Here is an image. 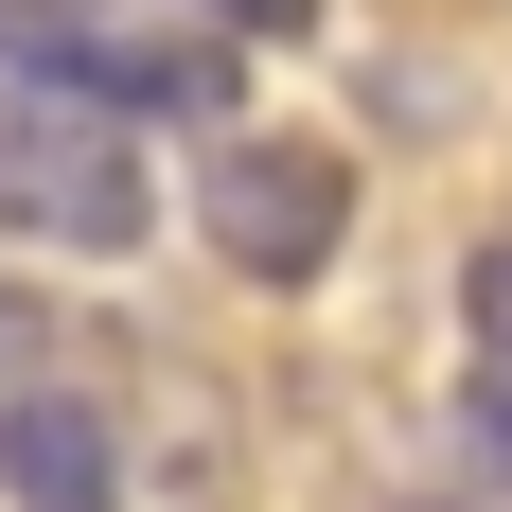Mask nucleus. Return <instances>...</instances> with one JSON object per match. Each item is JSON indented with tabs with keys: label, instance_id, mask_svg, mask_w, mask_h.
Listing matches in <instances>:
<instances>
[{
	"label": "nucleus",
	"instance_id": "1",
	"mask_svg": "<svg viewBox=\"0 0 512 512\" xmlns=\"http://www.w3.org/2000/svg\"><path fill=\"white\" fill-rule=\"evenodd\" d=\"M0 230H18V248H89V265H124V248L159 230L142 124H124V106H89L71 71H18V89H0Z\"/></svg>",
	"mask_w": 512,
	"mask_h": 512
},
{
	"label": "nucleus",
	"instance_id": "2",
	"mask_svg": "<svg viewBox=\"0 0 512 512\" xmlns=\"http://www.w3.org/2000/svg\"><path fill=\"white\" fill-rule=\"evenodd\" d=\"M36 71H71V89L124 106V124H230V89H248V18H212V0H89Z\"/></svg>",
	"mask_w": 512,
	"mask_h": 512
},
{
	"label": "nucleus",
	"instance_id": "3",
	"mask_svg": "<svg viewBox=\"0 0 512 512\" xmlns=\"http://www.w3.org/2000/svg\"><path fill=\"white\" fill-rule=\"evenodd\" d=\"M195 230L248 265V283H318V265H336V230H354V159L301 142V124H265V142H248V124H212Z\"/></svg>",
	"mask_w": 512,
	"mask_h": 512
},
{
	"label": "nucleus",
	"instance_id": "4",
	"mask_svg": "<svg viewBox=\"0 0 512 512\" xmlns=\"http://www.w3.org/2000/svg\"><path fill=\"white\" fill-rule=\"evenodd\" d=\"M0 495L18 512H124V442H106V407H71V389H0Z\"/></svg>",
	"mask_w": 512,
	"mask_h": 512
},
{
	"label": "nucleus",
	"instance_id": "5",
	"mask_svg": "<svg viewBox=\"0 0 512 512\" xmlns=\"http://www.w3.org/2000/svg\"><path fill=\"white\" fill-rule=\"evenodd\" d=\"M460 318H477V371H512V230L460 265Z\"/></svg>",
	"mask_w": 512,
	"mask_h": 512
},
{
	"label": "nucleus",
	"instance_id": "6",
	"mask_svg": "<svg viewBox=\"0 0 512 512\" xmlns=\"http://www.w3.org/2000/svg\"><path fill=\"white\" fill-rule=\"evenodd\" d=\"M36 371H53V301H36V283H0V389H36Z\"/></svg>",
	"mask_w": 512,
	"mask_h": 512
},
{
	"label": "nucleus",
	"instance_id": "7",
	"mask_svg": "<svg viewBox=\"0 0 512 512\" xmlns=\"http://www.w3.org/2000/svg\"><path fill=\"white\" fill-rule=\"evenodd\" d=\"M71 18H89V0H0V53H18V71H36V53L71 36Z\"/></svg>",
	"mask_w": 512,
	"mask_h": 512
},
{
	"label": "nucleus",
	"instance_id": "8",
	"mask_svg": "<svg viewBox=\"0 0 512 512\" xmlns=\"http://www.w3.org/2000/svg\"><path fill=\"white\" fill-rule=\"evenodd\" d=\"M460 424H477V460L512 477V371H477V407H460Z\"/></svg>",
	"mask_w": 512,
	"mask_h": 512
},
{
	"label": "nucleus",
	"instance_id": "9",
	"mask_svg": "<svg viewBox=\"0 0 512 512\" xmlns=\"http://www.w3.org/2000/svg\"><path fill=\"white\" fill-rule=\"evenodd\" d=\"M212 18H248V36H318V0H212Z\"/></svg>",
	"mask_w": 512,
	"mask_h": 512
}]
</instances>
